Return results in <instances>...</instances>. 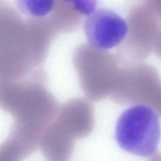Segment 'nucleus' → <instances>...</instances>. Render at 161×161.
I'll use <instances>...</instances> for the list:
<instances>
[{
    "instance_id": "f257e3e1",
    "label": "nucleus",
    "mask_w": 161,
    "mask_h": 161,
    "mask_svg": "<svg viewBox=\"0 0 161 161\" xmlns=\"http://www.w3.org/2000/svg\"><path fill=\"white\" fill-rule=\"evenodd\" d=\"M20 89L1 92L2 108L13 119L11 132L5 141L22 158L31 155L39 147L40 137L59 111L56 99L45 89L25 84Z\"/></svg>"
},
{
    "instance_id": "f03ea898",
    "label": "nucleus",
    "mask_w": 161,
    "mask_h": 161,
    "mask_svg": "<svg viewBox=\"0 0 161 161\" xmlns=\"http://www.w3.org/2000/svg\"><path fill=\"white\" fill-rule=\"evenodd\" d=\"M160 119L153 109L136 104L120 115L116 125V140L125 151L148 157L156 153L161 138Z\"/></svg>"
},
{
    "instance_id": "7ed1b4c3",
    "label": "nucleus",
    "mask_w": 161,
    "mask_h": 161,
    "mask_svg": "<svg viewBox=\"0 0 161 161\" xmlns=\"http://www.w3.org/2000/svg\"><path fill=\"white\" fill-rule=\"evenodd\" d=\"M79 47L75 64L83 90L88 99L97 101L112 96L119 69L115 56L89 45Z\"/></svg>"
},
{
    "instance_id": "20e7f679",
    "label": "nucleus",
    "mask_w": 161,
    "mask_h": 161,
    "mask_svg": "<svg viewBox=\"0 0 161 161\" xmlns=\"http://www.w3.org/2000/svg\"><path fill=\"white\" fill-rule=\"evenodd\" d=\"M128 31L115 57L124 68L142 64L154 50L161 23L146 3L135 7L128 19Z\"/></svg>"
},
{
    "instance_id": "39448f33",
    "label": "nucleus",
    "mask_w": 161,
    "mask_h": 161,
    "mask_svg": "<svg viewBox=\"0 0 161 161\" xmlns=\"http://www.w3.org/2000/svg\"><path fill=\"white\" fill-rule=\"evenodd\" d=\"M112 99L123 104H143L161 112V80L155 69L144 64L119 69Z\"/></svg>"
},
{
    "instance_id": "423d86ee",
    "label": "nucleus",
    "mask_w": 161,
    "mask_h": 161,
    "mask_svg": "<svg viewBox=\"0 0 161 161\" xmlns=\"http://www.w3.org/2000/svg\"><path fill=\"white\" fill-rule=\"evenodd\" d=\"M84 27L89 46L105 51L121 45L128 31L127 21L105 9L95 10L88 16Z\"/></svg>"
},
{
    "instance_id": "0eeeda50",
    "label": "nucleus",
    "mask_w": 161,
    "mask_h": 161,
    "mask_svg": "<svg viewBox=\"0 0 161 161\" xmlns=\"http://www.w3.org/2000/svg\"><path fill=\"white\" fill-rule=\"evenodd\" d=\"M53 122L66 137L74 141L82 139L94 129V109L86 100L73 99L60 107Z\"/></svg>"
},
{
    "instance_id": "6e6552de",
    "label": "nucleus",
    "mask_w": 161,
    "mask_h": 161,
    "mask_svg": "<svg viewBox=\"0 0 161 161\" xmlns=\"http://www.w3.org/2000/svg\"><path fill=\"white\" fill-rule=\"evenodd\" d=\"M75 142L62 136L50 124L43 132L39 147L48 161H68L71 157Z\"/></svg>"
},
{
    "instance_id": "1a4fd4ad",
    "label": "nucleus",
    "mask_w": 161,
    "mask_h": 161,
    "mask_svg": "<svg viewBox=\"0 0 161 161\" xmlns=\"http://www.w3.org/2000/svg\"><path fill=\"white\" fill-rule=\"evenodd\" d=\"M56 1L50 0H22L17 2L19 10L26 15L41 19L53 12Z\"/></svg>"
},
{
    "instance_id": "9d476101",
    "label": "nucleus",
    "mask_w": 161,
    "mask_h": 161,
    "mask_svg": "<svg viewBox=\"0 0 161 161\" xmlns=\"http://www.w3.org/2000/svg\"><path fill=\"white\" fill-rule=\"evenodd\" d=\"M21 159L3 147H0V161H21Z\"/></svg>"
},
{
    "instance_id": "9b49d317",
    "label": "nucleus",
    "mask_w": 161,
    "mask_h": 161,
    "mask_svg": "<svg viewBox=\"0 0 161 161\" xmlns=\"http://www.w3.org/2000/svg\"><path fill=\"white\" fill-rule=\"evenodd\" d=\"M146 3L154 11L161 23V1H150Z\"/></svg>"
},
{
    "instance_id": "f8f14e48",
    "label": "nucleus",
    "mask_w": 161,
    "mask_h": 161,
    "mask_svg": "<svg viewBox=\"0 0 161 161\" xmlns=\"http://www.w3.org/2000/svg\"><path fill=\"white\" fill-rule=\"evenodd\" d=\"M154 52L161 59V23L154 47Z\"/></svg>"
},
{
    "instance_id": "ddd939ff",
    "label": "nucleus",
    "mask_w": 161,
    "mask_h": 161,
    "mask_svg": "<svg viewBox=\"0 0 161 161\" xmlns=\"http://www.w3.org/2000/svg\"><path fill=\"white\" fill-rule=\"evenodd\" d=\"M156 153H155L152 155V157L149 161H161V154Z\"/></svg>"
}]
</instances>
